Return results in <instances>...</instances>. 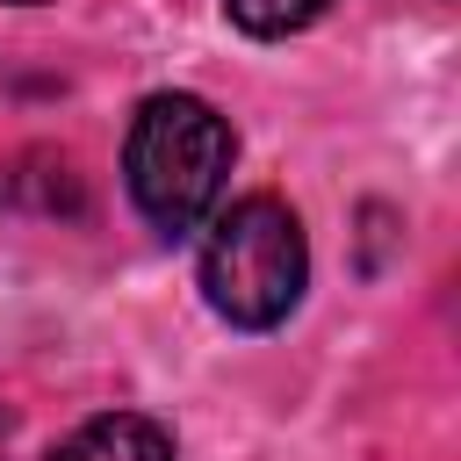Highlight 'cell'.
Masks as SVG:
<instances>
[{"label": "cell", "instance_id": "cell-1", "mask_svg": "<svg viewBox=\"0 0 461 461\" xmlns=\"http://www.w3.org/2000/svg\"><path fill=\"white\" fill-rule=\"evenodd\" d=\"M223 173H230V130L202 94H151L137 108L122 144V180L144 223H158L166 238L194 230L216 209Z\"/></svg>", "mask_w": 461, "mask_h": 461}, {"label": "cell", "instance_id": "cell-2", "mask_svg": "<svg viewBox=\"0 0 461 461\" xmlns=\"http://www.w3.org/2000/svg\"><path fill=\"white\" fill-rule=\"evenodd\" d=\"M303 281H310V245H303V223L288 202L245 194L216 216V230L202 245V295L216 317L267 331L303 303Z\"/></svg>", "mask_w": 461, "mask_h": 461}, {"label": "cell", "instance_id": "cell-3", "mask_svg": "<svg viewBox=\"0 0 461 461\" xmlns=\"http://www.w3.org/2000/svg\"><path fill=\"white\" fill-rule=\"evenodd\" d=\"M50 461H180V454H173L166 425H151V418H137V411H101V418H86Z\"/></svg>", "mask_w": 461, "mask_h": 461}, {"label": "cell", "instance_id": "cell-4", "mask_svg": "<svg viewBox=\"0 0 461 461\" xmlns=\"http://www.w3.org/2000/svg\"><path fill=\"white\" fill-rule=\"evenodd\" d=\"M331 0H223V14L245 29V36H295L324 14Z\"/></svg>", "mask_w": 461, "mask_h": 461}, {"label": "cell", "instance_id": "cell-5", "mask_svg": "<svg viewBox=\"0 0 461 461\" xmlns=\"http://www.w3.org/2000/svg\"><path fill=\"white\" fill-rule=\"evenodd\" d=\"M22 7H29V0H22Z\"/></svg>", "mask_w": 461, "mask_h": 461}]
</instances>
